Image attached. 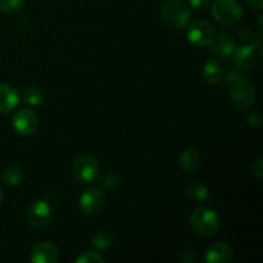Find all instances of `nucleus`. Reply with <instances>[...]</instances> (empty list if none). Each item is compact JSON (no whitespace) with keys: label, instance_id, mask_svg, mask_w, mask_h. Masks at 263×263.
Returning a JSON list of instances; mask_svg holds the SVG:
<instances>
[{"label":"nucleus","instance_id":"f257e3e1","mask_svg":"<svg viewBox=\"0 0 263 263\" xmlns=\"http://www.w3.org/2000/svg\"><path fill=\"white\" fill-rule=\"evenodd\" d=\"M190 225L197 235L203 236V238H211L217 234L220 221L212 208L200 207L197 208L190 216Z\"/></svg>","mask_w":263,"mask_h":263},{"label":"nucleus","instance_id":"f03ea898","mask_svg":"<svg viewBox=\"0 0 263 263\" xmlns=\"http://www.w3.org/2000/svg\"><path fill=\"white\" fill-rule=\"evenodd\" d=\"M162 20L171 30H180L189 23L192 12L185 3L180 0H166L161 8Z\"/></svg>","mask_w":263,"mask_h":263},{"label":"nucleus","instance_id":"7ed1b4c3","mask_svg":"<svg viewBox=\"0 0 263 263\" xmlns=\"http://www.w3.org/2000/svg\"><path fill=\"white\" fill-rule=\"evenodd\" d=\"M212 14L218 23L233 26L243 18V8L235 0H216L212 5Z\"/></svg>","mask_w":263,"mask_h":263},{"label":"nucleus","instance_id":"20e7f679","mask_svg":"<svg viewBox=\"0 0 263 263\" xmlns=\"http://www.w3.org/2000/svg\"><path fill=\"white\" fill-rule=\"evenodd\" d=\"M71 171L77 181L87 184L94 181L99 175V163L91 154H80L72 162Z\"/></svg>","mask_w":263,"mask_h":263},{"label":"nucleus","instance_id":"39448f33","mask_svg":"<svg viewBox=\"0 0 263 263\" xmlns=\"http://www.w3.org/2000/svg\"><path fill=\"white\" fill-rule=\"evenodd\" d=\"M256 99V89L253 84L247 81L246 79L235 82L229 91V100L230 104L236 110L248 109Z\"/></svg>","mask_w":263,"mask_h":263},{"label":"nucleus","instance_id":"423d86ee","mask_svg":"<svg viewBox=\"0 0 263 263\" xmlns=\"http://www.w3.org/2000/svg\"><path fill=\"white\" fill-rule=\"evenodd\" d=\"M216 33L215 27L207 21L198 20L189 25L186 30V37L190 44L198 48H207L215 41Z\"/></svg>","mask_w":263,"mask_h":263},{"label":"nucleus","instance_id":"0eeeda50","mask_svg":"<svg viewBox=\"0 0 263 263\" xmlns=\"http://www.w3.org/2000/svg\"><path fill=\"white\" fill-rule=\"evenodd\" d=\"M53 220V211L50 204L43 199L35 200L27 210V221L33 229L44 230Z\"/></svg>","mask_w":263,"mask_h":263},{"label":"nucleus","instance_id":"6e6552de","mask_svg":"<svg viewBox=\"0 0 263 263\" xmlns=\"http://www.w3.org/2000/svg\"><path fill=\"white\" fill-rule=\"evenodd\" d=\"M105 204V195L99 187L91 186L85 190L79 199V208L84 215L94 216L103 210Z\"/></svg>","mask_w":263,"mask_h":263},{"label":"nucleus","instance_id":"1a4fd4ad","mask_svg":"<svg viewBox=\"0 0 263 263\" xmlns=\"http://www.w3.org/2000/svg\"><path fill=\"white\" fill-rule=\"evenodd\" d=\"M39 126V116L30 108L17 110L13 117V127L15 133L22 136L32 135Z\"/></svg>","mask_w":263,"mask_h":263},{"label":"nucleus","instance_id":"9d476101","mask_svg":"<svg viewBox=\"0 0 263 263\" xmlns=\"http://www.w3.org/2000/svg\"><path fill=\"white\" fill-rule=\"evenodd\" d=\"M30 259L33 263H55L59 261V251L50 241H40L31 251Z\"/></svg>","mask_w":263,"mask_h":263},{"label":"nucleus","instance_id":"9b49d317","mask_svg":"<svg viewBox=\"0 0 263 263\" xmlns=\"http://www.w3.org/2000/svg\"><path fill=\"white\" fill-rule=\"evenodd\" d=\"M257 61L256 49L252 45H244L240 48H235L233 51L234 66L239 71H249L253 68Z\"/></svg>","mask_w":263,"mask_h":263},{"label":"nucleus","instance_id":"f8f14e48","mask_svg":"<svg viewBox=\"0 0 263 263\" xmlns=\"http://www.w3.org/2000/svg\"><path fill=\"white\" fill-rule=\"evenodd\" d=\"M204 259L208 263H228L233 259V248L226 241H217L207 249Z\"/></svg>","mask_w":263,"mask_h":263},{"label":"nucleus","instance_id":"ddd939ff","mask_svg":"<svg viewBox=\"0 0 263 263\" xmlns=\"http://www.w3.org/2000/svg\"><path fill=\"white\" fill-rule=\"evenodd\" d=\"M211 45H212L210 50L211 54L215 57H220V58H229L236 48L234 37L226 32L221 33L220 36H216L215 41Z\"/></svg>","mask_w":263,"mask_h":263},{"label":"nucleus","instance_id":"4468645a","mask_svg":"<svg viewBox=\"0 0 263 263\" xmlns=\"http://www.w3.org/2000/svg\"><path fill=\"white\" fill-rule=\"evenodd\" d=\"M20 104V94L14 87L0 84V113L7 115L13 112Z\"/></svg>","mask_w":263,"mask_h":263},{"label":"nucleus","instance_id":"2eb2a0df","mask_svg":"<svg viewBox=\"0 0 263 263\" xmlns=\"http://www.w3.org/2000/svg\"><path fill=\"white\" fill-rule=\"evenodd\" d=\"M179 162L184 171L195 172L200 167V163H202V156H200L199 151L197 148L189 146V148H185L180 153Z\"/></svg>","mask_w":263,"mask_h":263},{"label":"nucleus","instance_id":"dca6fc26","mask_svg":"<svg viewBox=\"0 0 263 263\" xmlns=\"http://www.w3.org/2000/svg\"><path fill=\"white\" fill-rule=\"evenodd\" d=\"M202 77L207 84L210 85H216L222 80L223 77V71L221 64L218 63L215 59H211L207 63L203 66L202 69Z\"/></svg>","mask_w":263,"mask_h":263},{"label":"nucleus","instance_id":"f3484780","mask_svg":"<svg viewBox=\"0 0 263 263\" xmlns=\"http://www.w3.org/2000/svg\"><path fill=\"white\" fill-rule=\"evenodd\" d=\"M23 171L20 166H8L2 172V181L9 186H17L22 182Z\"/></svg>","mask_w":263,"mask_h":263},{"label":"nucleus","instance_id":"a211bd4d","mask_svg":"<svg viewBox=\"0 0 263 263\" xmlns=\"http://www.w3.org/2000/svg\"><path fill=\"white\" fill-rule=\"evenodd\" d=\"M187 194L195 202H204L208 199L210 190L202 181H194L187 186Z\"/></svg>","mask_w":263,"mask_h":263},{"label":"nucleus","instance_id":"6ab92c4d","mask_svg":"<svg viewBox=\"0 0 263 263\" xmlns=\"http://www.w3.org/2000/svg\"><path fill=\"white\" fill-rule=\"evenodd\" d=\"M113 244V236L112 234L108 231H98L94 234L91 238V246L92 248L97 251H105V249L110 248Z\"/></svg>","mask_w":263,"mask_h":263},{"label":"nucleus","instance_id":"aec40b11","mask_svg":"<svg viewBox=\"0 0 263 263\" xmlns=\"http://www.w3.org/2000/svg\"><path fill=\"white\" fill-rule=\"evenodd\" d=\"M22 98L28 105L36 107V105H40L44 102V91L37 86H30L23 91Z\"/></svg>","mask_w":263,"mask_h":263},{"label":"nucleus","instance_id":"412c9836","mask_svg":"<svg viewBox=\"0 0 263 263\" xmlns=\"http://www.w3.org/2000/svg\"><path fill=\"white\" fill-rule=\"evenodd\" d=\"M102 184L103 186L107 190H116L120 187L121 185V177L118 176L115 172H107V174L103 175L102 177Z\"/></svg>","mask_w":263,"mask_h":263},{"label":"nucleus","instance_id":"4be33fe9","mask_svg":"<svg viewBox=\"0 0 263 263\" xmlns=\"http://www.w3.org/2000/svg\"><path fill=\"white\" fill-rule=\"evenodd\" d=\"M77 263H104L105 259L104 257H102V254L98 253L95 251H87L81 253V256H79L76 258Z\"/></svg>","mask_w":263,"mask_h":263},{"label":"nucleus","instance_id":"5701e85b","mask_svg":"<svg viewBox=\"0 0 263 263\" xmlns=\"http://www.w3.org/2000/svg\"><path fill=\"white\" fill-rule=\"evenodd\" d=\"M25 0H0V10L4 13H15L22 9Z\"/></svg>","mask_w":263,"mask_h":263},{"label":"nucleus","instance_id":"b1692460","mask_svg":"<svg viewBox=\"0 0 263 263\" xmlns=\"http://www.w3.org/2000/svg\"><path fill=\"white\" fill-rule=\"evenodd\" d=\"M252 174L257 177V179L261 180L263 177V158L259 157L256 162L252 166Z\"/></svg>","mask_w":263,"mask_h":263},{"label":"nucleus","instance_id":"393cba45","mask_svg":"<svg viewBox=\"0 0 263 263\" xmlns=\"http://www.w3.org/2000/svg\"><path fill=\"white\" fill-rule=\"evenodd\" d=\"M190 5L197 10H204L210 5L211 0H189Z\"/></svg>","mask_w":263,"mask_h":263},{"label":"nucleus","instance_id":"a878e982","mask_svg":"<svg viewBox=\"0 0 263 263\" xmlns=\"http://www.w3.org/2000/svg\"><path fill=\"white\" fill-rule=\"evenodd\" d=\"M244 79H246V77H244L243 74H239V73H236V72L230 71L228 73V76H226V82L230 85L231 82H233V84H235V82L240 81V80H244Z\"/></svg>","mask_w":263,"mask_h":263},{"label":"nucleus","instance_id":"bb28decb","mask_svg":"<svg viewBox=\"0 0 263 263\" xmlns=\"http://www.w3.org/2000/svg\"><path fill=\"white\" fill-rule=\"evenodd\" d=\"M246 2L253 10H262L263 0H246Z\"/></svg>","mask_w":263,"mask_h":263},{"label":"nucleus","instance_id":"cd10ccee","mask_svg":"<svg viewBox=\"0 0 263 263\" xmlns=\"http://www.w3.org/2000/svg\"><path fill=\"white\" fill-rule=\"evenodd\" d=\"M2 203H3V192H2V187H0V207H2Z\"/></svg>","mask_w":263,"mask_h":263}]
</instances>
